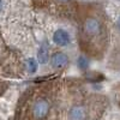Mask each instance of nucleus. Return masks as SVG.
<instances>
[{
  "instance_id": "obj_1",
  "label": "nucleus",
  "mask_w": 120,
  "mask_h": 120,
  "mask_svg": "<svg viewBox=\"0 0 120 120\" xmlns=\"http://www.w3.org/2000/svg\"><path fill=\"white\" fill-rule=\"evenodd\" d=\"M81 86L76 81H56L28 89L18 101L15 120H65Z\"/></svg>"
},
{
  "instance_id": "obj_4",
  "label": "nucleus",
  "mask_w": 120,
  "mask_h": 120,
  "mask_svg": "<svg viewBox=\"0 0 120 120\" xmlns=\"http://www.w3.org/2000/svg\"><path fill=\"white\" fill-rule=\"evenodd\" d=\"M36 8L56 17L72 18L77 12L76 0H33Z\"/></svg>"
},
{
  "instance_id": "obj_10",
  "label": "nucleus",
  "mask_w": 120,
  "mask_h": 120,
  "mask_svg": "<svg viewBox=\"0 0 120 120\" xmlns=\"http://www.w3.org/2000/svg\"><path fill=\"white\" fill-rule=\"evenodd\" d=\"M7 88H8V83H7V82H5V81H1V79H0V96H1V95L6 91Z\"/></svg>"
},
{
  "instance_id": "obj_9",
  "label": "nucleus",
  "mask_w": 120,
  "mask_h": 120,
  "mask_svg": "<svg viewBox=\"0 0 120 120\" xmlns=\"http://www.w3.org/2000/svg\"><path fill=\"white\" fill-rule=\"evenodd\" d=\"M89 63H88V59H86V56H84V55H81L78 58V66L81 67L82 70H85V68H88V65Z\"/></svg>"
},
{
  "instance_id": "obj_5",
  "label": "nucleus",
  "mask_w": 120,
  "mask_h": 120,
  "mask_svg": "<svg viewBox=\"0 0 120 120\" xmlns=\"http://www.w3.org/2000/svg\"><path fill=\"white\" fill-rule=\"evenodd\" d=\"M51 64L54 68L60 70V68H64L65 66H67L68 64V58L65 53L63 52H56L52 55L51 58Z\"/></svg>"
},
{
  "instance_id": "obj_8",
  "label": "nucleus",
  "mask_w": 120,
  "mask_h": 120,
  "mask_svg": "<svg viewBox=\"0 0 120 120\" xmlns=\"http://www.w3.org/2000/svg\"><path fill=\"white\" fill-rule=\"evenodd\" d=\"M26 67H28L29 73H35L37 71V68H38V63L36 61L35 59L30 58L28 61H26Z\"/></svg>"
},
{
  "instance_id": "obj_7",
  "label": "nucleus",
  "mask_w": 120,
  "mask_h": 120,
  "mask_svg": "<svg viewBox=\"0 0 120 120\" xmlns=\"http://www.w3.org/2000/svg\"><path fill=\"white\" fill-rule=\"evenodd\" d=\"M48 58H49V46L47 41H43L38 47V51H37V63L45 65L48 61Z\"/></svg>"
},
{
  "instance_id": "obj_6",
  "label": "nucleus",
  "mask_w": 120,
  "mask_h": 120,
  "mask_svg": "<svg viewBox=\"0 0 120 120\" xmlns=\"http://www.w3.org/2000/svg\"><path fill=\"white\" fill-rule=\"evenodd\" d=\"M53 42L58 46H67L71 42V36L64 29H58L53 35Z\"/></svg>"
},
{
  "instance_id": "obj_2",
  "label": "nucleus",
  "mask_w": 120,
  "mask_h": 120,
  "mask_svg": "<svg viewBox=\"0 0 120 120\" xmlns=\"http://www.w3.org/2000/svg\"><path fill=\"white\" fill-rule=\"evenodd\" d=\"M78 42L82 52L94 59H101L109 43L107 18L97 5H84L77 10Z\"/></svg>"
},
{
  "instance_id": "obj_11",
  "label": "nucleus",
  "mask_w": 120,
  "mask_h": 120,
  "mask_svg": "<svg viewBox=\"0 0 120 120\" xmlns=\"http://www.w3.org/2000/svg\"><path fill=\"white\" fill-rule=\"evenodd\" d=\"M119 28H120V18H119Z\"/></svg>"
},
{
  "instance_id": "obj_3",
  "label": "nucleus",
  "mask_w": 120,
  "mask_h": 120,
  "mask_svg": "<svg viewBox=\"0 0 120 120\" xmlns=\"http://www.w3.org/2000/svg\"><path fill=\"white\" fill-rule=\"evenodd\" d=\"M23 72L24 65L21 56L0 37V75L6 77H21Z\"/></svg>"
}]
</instances>
